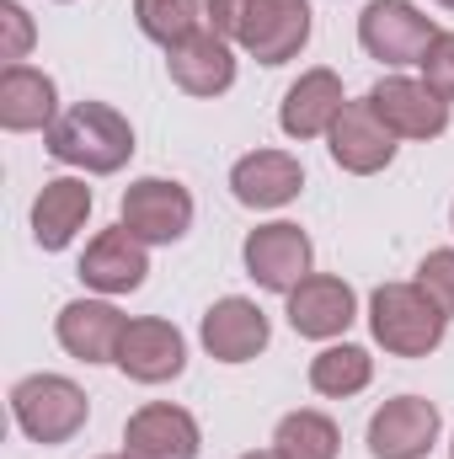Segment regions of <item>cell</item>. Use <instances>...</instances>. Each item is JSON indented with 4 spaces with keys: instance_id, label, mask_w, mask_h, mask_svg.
I'll use <instances>...</instances> for the list:
<instances>
[{
    "instance_id": "6da1fadb",
    "label": "cell",
    "mask_w": 454,
    "mask_h": 459,
    "mask_svg": "<svg viewBox=\"0 0 454 459\" xmlns=\"http://www.w3.org/2000/svg\"><path fill=\"white\" fill-rule=\"evenodd\" d=\"M43 144L59 166H75L86 177H113L134 155V123L113 102H75L43 134Z\"/></svg>"
},
{
    "instance_id": "7a4b0ae2",
    "label": "cell",
    "mask_w": 454,
    "mask_h": 459,
    "mask_svg": "<svg viewBox=\"0 0 454 459\" xmlns=\"http://www.w3.org/2000/svg\"><path fill=\"white\" fill-rule=\"evenodd\" d=\"M369 332L390 358H428L444 342L450 316L417 283H380L369 294Z\"/></svg>"
},
{
    "instance_id": "3957f363",
    "label": "cell",
    "mask_w": 454,
    "mask_h": 459,
    "mask_svg": "<svg viewBox=\"0 0 454 459\" xmlns=\"http://www.w3.org/2000/svg\"><path fill=\"white\" fill-rule=\"evenodd\" d=\"M11 417H16V428L32 444L59 449V444H70L86 428L92 401H86V390L70 374H27V379L11 385Z\"/></svg>"
},
{
    "instance_id": "277c9868",
    "label": "cell",
    "mask_w": 454,
    "mask_h": 459,
    "mask_svg": "<svg viewBox=\"0 0 454 459\" xmlns=\"http://www.w3.org/2000/svg\"><path fill=\"white\" fill-rule=\"evenodd\" d=\"M433 38H439V22L423 5H412V0H369L358 11V43L385 70L423 65L428 48H433Z\"/></svg>"
},
{
    "instance_id": "5b68a950",
    "label": "cell",
    "mask_w": 454,
    "mask_h": 459,
    "mask_svg": "<svg viewBox=\"0 0 454 459\" xmlns=\"http://www.w3.org/2000/svg\"><path fill=\"white\" fill-rule=\"evenodd\" d=\"M240 262H246V278L267 294H294L310 267H316V246L310 235L294 225V220H273V225H257L240 246Z\"/></svg>"
},
{
    "instance_id": "8992f818",
    "label": "cell",
    "mask_w": 454,
    "mask_h": 459,
    "mask_svg": "<svg viewBox=\"0 0 454 459\" xmlns=\"http://www.w3.org/2000/svg\"><path fill=\"white\" fill-rule=\"evenodd\" d=\"M193 193L171 177H139L123 187L118 204V225H128L144 246H177L193 230Z\"/></svg>"
},
{
    "instance_id": "52a82bcc",
    "label": "cell",
    "mask_w": 454,
    "mask_h": 459,
    "mask_svg": "<svg viewBox=\"0 0 454 459\" xmlns=\"http://www.w3.org/2000/svg\"><path fill=\"white\" fill-rule=\"evenodd\" d=\"M257 65H289L310 43V0H246L240 38Z\"/></svg>"
},
{
    "instance_id": "ba28073f",
    "label": "cell",
    "mask_w": 454,
    "mask_h": 459,
    "mask_svg": "<svg viewBox=\"0 0 454 459\" xmlns=\"http://www.w3.org/2000/svg\"><path fill=\"white\" fill-rule=\"evenodd\" d=\"M198 342H204V352L214 363H251L257 352H267V342H273V321H267V310L257 299L225 294V299H214L204 310Z\"/></svg>"
},
{
    "instance_id": "9c48e42d",
    "label": "cell",
    "mask_w": 454,
    "mask_h": 459,
    "mask_svg": "<svg viewBox=\"0 0 454 459\" xmlns=\"http://www.w3.org/2000/svg\"><path fill=\"white\" fill-rule=\"evenodd\" d=\"M439 406L428 395H396L369 417V455L374 459H428L439 444Z\"/></svg>"
},
{
    "instance_id": "30bf717a",
    "label": "cell",
    "mask_w": 454,
    "mask_h": 459,
    "mask_svg": "<svg viewBox=\"0 0 454 459\" xmlns=\"http://www.w3.org/2000/svg\"><path fill=\"white\" fill-rule=\"evenodd\" d=\"M284 299H289L284 316H289L294 337H305V342H337V337H347V326L358 321V294L337 273H310Z\"/></svg>"
},
{
    "instance_id": "8fae6325",
    "label": "cell",
    "mask_w": 454,
    "mask_h": 459,
    "mask_svg": "<svg viewBox=\"0 0 454 459\" xmlns=\"http://www.w3.org/2000/svg\"><path fill=\"white\" fill-rule=\"evenodd\" d=\"M369 108L380 113V123L396 139H439L450 128V102L428 81H417V75H385V81H374Z\"/></svg>"
},
{
    "instance_id": "7c38bea8",
    "label": "cell",
    "mask_w": 454,
    "mask_h": 459,
    "mask_svg": "<svg viewBox=\"0 0 454 459\" xmlns=\"http://www.w3.org/2000/svg\"><path fill=\"white\" fill-rule=\"evenodd\" d=\"M198 449H204V428L188 406L144 401L123 422V455L128 459H198Z\"/></svg>"
},
{
    "instance_id": "4fadbf2b",
    "label": "cell",
    "mask_w": 454,
    "mask_h": 459,
    "mask_svg": "<svg viewBox=\"0 0 454 459\" xmlns=\"http://www.w3.org/2000/svg\"><path fill=\"white\" fill-rule=\"evenodd\" d=\"M144 273H150V246L134 235L128 225L97 230L81 251V283L97 289L102 299H118V294H134L144 289Z\"/></svg>"
},
{
    "instance_id": "5bb4252c",
    "label": "cell",
    "mask_w": 454,
    "mask_h": 459,
    "mask_svg": "<svg viewBox=\"0 0 454 459\" xmlns=\"http://www.w3.org/2000/svg\"><path fill=\"white\" fill-rule=\"evenodd\" d=\"M113 363L134 385H166V379H177L188 368V337L161 316H139V321L123 326Z\"/></svg>"
},
{
    "instance_id": "9a60e30c",
    "label": "cell",
    "mask_w": 454,
    "mask_h": 459,
    "mask_svg": "<svg viewBox=\"0 0 454 459\" xmlns=\"http://www.w3.org/2000/svg\"><path fill=\"white\" fill-rule=\"evenodd\" d=\"M166 75L177 91L188 97H225L235 86V43L220 38L214 27H198L193 38H182L177 48H166Z\"/></svg>"
},
{
    "instance_id": "2e32d148",
    "label": "cell",
    "mask_w": 454,
    "mask_h": 459,
    "mask_svg": "<svg viewBox=\"0 0 454 459\" xmlns=\"http://www.w3.org/2000/svg\"><path fill=\"white\" fill-rule=\"evenodd\" d=\"M396 134L380 123V113L369 108V97L363 102H347L342 117L332 123V134H327V150H332V160H337L347 177H374V171H385L390 160H396Z\"/></svg>"
},
{
    "instance_id": "e0dca14e",
    "label": "cell",
    "mask_w": 454,
    "mask_h": 459,
    "mask_svg": "<svg viewBox=\"0 0 454 459\" xmlns=\"http://www.w3.org/2000/svg\"><path fill=\"white\" fill-rule=\"evenodd\" d=\"M305 187V166L289 150H251L230 166V193L240 209H284Z\"/></svg>"
},
{
    "instance_id": "ac0fdd59",
    "label": "cell",
    "mask_w": 454,
    "mask_h": 459,
    "mask_svg": "<svg viewBox=\"0 0 454 459\" xmlns=\"http://www.w3.org/2000/svg\"><path fill=\"white\" fill-rule=\"evenodd\" d=\"M342 108H347L342 75L327 70V65H316V70H305V75L284 91V102H278V128H284L289 139H327L332 123L342 117Z\"/></svg>"
},
{
    "instance_id": "d6986e66",
    "label": "cell",
    "mask_w": 454,
    "mask_h": 459,
    "mask_svg": "<svg viewBox=\"0 0 454 459\" xmlns=\"http://www.w3.org/2000/svg\"><path fill=\"white\" fill-rule=\"evenodd\" d=\"M123 326L128 316L118 310L113 299H70L59 316H54V337L70 358L81 363H113L118 358V342H123Z\"/></svg>"
},
{
    "instance_id": "ffe728a7",
    "label": "cell",
    "mask_w": 454,
    "mask_h": 459,
    "mask_svg": "<svg viewBox=\"0 0 454 459\" xmlns=\"http://www.w3.org/2000/svg\"><path fill=\"white\" fill-rule=\"evenodd\" d=\"M92 187H86V177H54V182H43V193L32 198V240L43 246V251H65L86 220H92Z\"/></svg>"
},
{
    "instance_id": "44dd1931",
    "label": "cell",
    "mask_w": 454,
    "mask_h": 459,
    "mask_svg": "<svg viewBox=\"0 0 454 459\" xmlns=\"http://www.w3.org/2000/svg\"><path fill=\"white\" fill-rule=\"evenodd\" d=\"M59 123V91L43 70L32 65H5L0 70V128L5 134H48Z\"/></svg>"
},
{
    "instance_id": "7402d4cb",
    "label": "cell",
    "mask_w": 454,
    "mask_h": 459,
    "mask_svg": "<svg viewBox=\"0 0 454 459\" xmlns=\"http://www.w3.org/2000/svg\"><path fill=\"white\" fill-rule=\"evenodd\" d=\"M369 379H374V358H369V347H358V342H327L310 358V390L327 395V401L363 395Z\"/></svg>"
},
{
    "instance_id": "603a6c76",
    "label": "cell",
    "mask_w": 454,
    "mask_h": 459,
    "mask_svg": "<svg viewBox=\"0 0 454 459\" xmlns=\"http://www.w3.org/2000/svg\"><path fill=\"white\" fill-rule=\"evenodd\" d=\"M273 455L278 459H337L342 455V433H337V422H332L327 411L300 406V411L278 417V428H273Z\"/></svg>"
},
{
    "instance_id": "cb8c5ba5",
    "label": "cell",
    "mask_w": 454,
    "mask_h": 459,
    "mask_svg": "<svg viewBox=\"0 0 454 459\" xmlns=\"http://www.w3.org/2000/svg\"><path fill=\"white\" fill-rule=\"evenodd\" d=\"M134 22L150 43L177 48L182 38H193L204 27V5L198 0H134Z\"/></svg>"
},
{
    "instance_id": "d4e9b609",
    "label": "cell",
    "mask_w": 454,
    "mask_h": 459,
    "mask_svg": "<svg viewBox=\"0 0 454 459\" xmlns=\"http://www.w3.org/2000/svg\"><path fill=\"white\" fill-rule=\"evenodd\" d=\"M444 316L454 321V246H444V251H428L423 262H417V278H412Z\"/></svg>"
},
{
    "instance_id": "484cf974",
    "label": "cell",
    "mask_w": 454,
    "mask_h": 459,
    "mask_svg": "<svg viewBox=\"0 0 454 459\" xmlns=\"http://www.w3.org/2000/svg\"><path fill=\"white\" fill-rule=\"evenodd\" d=\"M0 27H5V65H27V54H32V38H38V27H32V16L16 5V0H0Z\"/></svg>"
},
{
    "instance_id": "4316f807",
    "label": "cell",
    "mask_w": 454,
    "mask_h": 459,
    "mask_svg": "<svg viewBox=\"0 0 454 459\" xmlns=\"http://www.w3.org/2000/svg\"><path fill=\"white\" fill-rule=\"evenodd\" d=\"M423 81L454 108V32H439V38H433V48H428V59H423Z\"/></svg>"
},
{
    "instance_id": "83f0119b",
    "label": "cell",
    "mask_w": 454,
    "mask_h": 459,
    "mask_svg": "<svg viewBox=\"0 0 454 459\" xmlns=\"http://www.w3.org/2000/svg\"><path fill=\"white\" fill-rule=\"evenodd\" d=\"M240 16H246V0H204V22L230 43L240 38Z\"/></svg>"
},
{
    "instance_id": "f1b7e54d",
    "label": "cell",
    "mask_w": 454,
    "mask_h": 459,
    "mask_svg": "<svg viewBox=\"0 0 454 459\" xmlns=\"http://www.w3.org/2000/svg\"><path fill=\"white\" fill-rule=\"evenodd\" d=\"M240 459H278L273 449H251V455H240Z\"/></svg>"
},
{
    "instance_id": "f546056e",
    "label": "cell",
    "mask_w": 454,
    "mask_h": 459,
    "mask_svg": "<svg viewBox=\"0 0 454 459\" xmlns=\"http://www.w3.org/2000/svg\"><path fill=\"white\" fill-rule=\"evenodd\" d=\"M439 5H444V11H454V0H439Z\"/></svg>"
},
{
    "instance_id": "4dcf8cb0",
    "label": "cell",
    "mask_w": 454,
    "mask_h": 459,
    "mask_svg": "<svg viewBox=\"0 0 454 459\" xmlns=\"http://www.w3.org/2000/svg\"><path fill=\"white\" fill-rule=\"evenodd\" d=\"M450 230H454V204H450Z\"/></svg>"
},
{
    "instance_id": "1f68e13d",
    "label": "cell",
    "mask_w": 454,
    "mask_h": 459,
    "mask_svg": "<svg viewBox=\"0 0 454 459\" xmlns=\"http://www.w3.org/2000/svg\"><path fill=\"white\" fill-rule=\"evenodd\" d=\"M102 459H128V455H102Z\"/></svg>"
},
{
    "instance_id": "d6a6232c",
    "label": "cell",
    "mask_w": 454,
    "mask_h": 459,
    "mask_svg": "<svg viewBox=\"0 0 454 459\" xmlns=\"http://www.w3.org/2000/svg\"><path fill=\"white\" fill-rule=\"evenodd\" d=\"M450 459H454V444H450Z\"/></svg>"
},
{
    "instance_id": "836d02e7",
    "label": "cell",
    "mask_w": 454,
    "mask_h": 459,
    "mask_svg": "<svg viewBox=\"0 0 454 459\" xmlns=\"http://www.w3.org/2000/svg\"><path fill=\"white\" fill-rule=\"evenodd\" d=\"M59 5H70V0H59Z\"/></svg>"
}]
</instances>
